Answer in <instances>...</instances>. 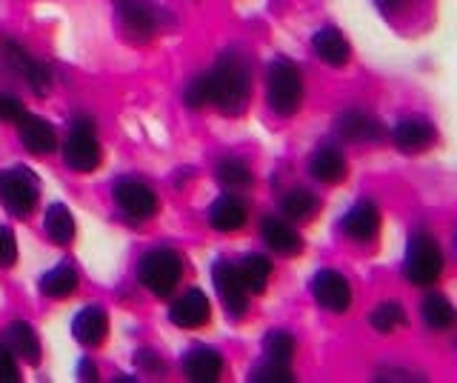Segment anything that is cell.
Returning a JSON list of instances; mask_svg holds the SVG:
<instances>
[{
	"mask_svg": "<svg viewBox=\"0 0 457 383\" xmlns=\"http://www.w3.org/2000/svg\"><path fill=\"white\" fill-rule=\"evenodd\" d=\"M169 318L175 326H180V329H197V326L209 323V318H212L209 297L200 289H189L180 297V301L171 304Z\"/></svg>",
	"mask_w": 457,
	"mask_h": 383,
	"instance_id": "cell-11",
	"label": "cell"
},
{
	"mask_svg": "<svg viewBox=\"0 0 457 383\" xmlns=\"http://www.w3.org/2000/svg\"><path fill=\"white\" fill-rule=\"evenodd\" d=\"M292 369L275 363V361H261L249 369V383H292Z\"/></svg>",
	"mask_w": 457,
	"mask_h": 383,
	"instance_id": "cell-32",
	"label": "cell"
},
{
	"mask_svg": "<svg viewBox=\"0 0 457 383\" xmlns=\"http://www.w3.org/2000/svg\"><path fill=\"white\" fill-rule=\"evenodd\" d=\"M403 275L414 287H432L443 275V252L435 244V237L426 232H414L406 246V261H403Z\"/></svg>",
	"mask_w": 457,
	"mask_h": 383,
	"instance_id": "cell-3",
	"label": "cell"
},
{
	"mask_svg": "<svg viewBox=\"0 0 457 383\" xmlns=\"http://www.w3.org/2000/svg\"><path fill=\"white\" fill-rule=\"evenodd\" d=\"M100 144H97V135H95V121L92 118H75L71 123V132L63 144V161L69 169L75 172H95L100 166Z\"/></svg>",
	"mask_w": 457,
	"mask_h": 383,
	"instance_id": "cell-6",
	"label": "cell"
},
{
	"mask_svg": "<svg viewBox=\"0 0 457 383\" xmlns=\"http://www.w3.org/2000/svg\"><path fill=\"white\" fill-rule=\"evenodd\" d=\"M312 46H314V54L326 63V66H346L349 58H352V46L349 40L343 37V32H337L335 26H323V29L314 32L312 37Z\"/></svg>",
	"mask_w": 457,
	"mask_h": 383,
	"instance_id": "cell-13",
	"label": "cell"
},
{
	"mask_svg": "<svg viewBox=\"0 0 457 383\" xmlns=\"http://www.w3.org/2000/svg\"><path fill=\"white\" fill-rule=\"evenodd\" d=\"M392 137H395V144H397L400 152L418 154L435 140V129H432V123H428L426 118H403L395 126Z\"/></svg>",
	"mask_w": 457,
	"mask_h": 383,
	"instance_id": "cell-15",
	"label": "cell"
},
{
	"mask_svg": "<svg viewBox=\"0 0 457 383\" xmlns=\"http://www.w3.org/2000/svg\"><path fill=\"white\" fill-rule=\"evenodd\" d=\"M266 101L271 112L280 118H292L300 109V104H303V78H300V69L292 61L286 58L271 61L266 78Z\"/></svg>",
	"mask_w": 457,
	"mask_h": 383,
	"instance_id": "cell-2",
	"label": "cell"
},
{
	"mask_svg": "<svg viewBox=\"0 0 457 383\" xmlns=\"http://www.w3.org/2000/svg\"><path fill=\"white\" fill-rule=\"evenodd\" d=\"M78 289V272L69 263L54 266L52 272L40 278V292L46 297H69Z\"/></svg>",
	"mask_w": 457,
	"mask_h": 383,
	"instance_id": "cell-26",
	"label": "cell"
},
{
	"mask_svg": "<svg viewBox=\"0 0 457 383\" xmlns=\"http://www.w3.org/2000/svg\"><path fill=\"white\" fill-rule=\"evenodd\" d=\"M218 180L226 189H246V187H252V172L243 161L228 158V161L218 163Z\"/></svg>",
	"mask_w": 457,
	"mask_h": 383,
	"instance_id": "cell-30",
	"label": "cell"
},
{
	"mask_svg": "<svg viewBox=\"0 0 457 383\" xmlns=\"http://www.w3.org/2000/svg\"><path fill=\"white\" fill-rule=\"evenodd\" d=\"M18 129H21L23 146L32 154H52L57 149V135L43 118L26 115V112H23V115L18 118Z\"/></svg>",
	"mask_w": 457,
	"mask_h": 383,
	"instance_id": "cell-14",
	"label": "cell"
},
{
	"mask_svg": "<svg viewBox=\"0 0 457 383\" xmlns=\"http://www.w3.org/2000/svg\"><path fill=\"white\" fill-rule=\"evenodd\" d=\"M237 275H240L243 289L249 295H261L269 283V275H271V261L266 254H246L237 266Z\"/></svg>",
	"mask_w": 457,
	"mask_h": 383,
	"instance_id": "cell-24",
	"label": "cell"
},
{
	"mask_svg": "<svg viewBox=\"0 0 457 383\" xmlns=\"http://www.w3.org/2000/svg\"><path fill=\"white\" fill-rule=\"evenodd\" d=\"M261 235L266 240V246L275 249L278 254H297L300 249H303V240H300V235L280 218H266L261 223Z\"/></svg>",
	"mask_w": 457,
	"mask_h": 383,
	"instance_id": "cell-20",
	"label": "cell"
},
{
	"mask_svg": "<svg viewBox=\"0 0 457 383\" xmlns=\"http://www.w3.org/2000/svg\"><path fill=\"white\" fill-rule=\"evenodd\" d=\"M209 223L218 232H237L246 223V204L235 195H223L220 201H214L209 209Z\"/></svg>",
	"mask_w": 457,
	"mask_h": 383,
	"instance_id": "cell-19",
	"label": "cell"
},
{
	"mask_svg": "<svg viewBox=\"0 0 457 383\" xmlns=\"http://www.w3.org/2000/svg\"><path fill=\"white\" fill-rule=\"evenodd\" d=\"M71 335L80 346L95 349L106 340L109 335V318L100 306H86L83 312H78L75 321H71Z\"/></svg>",
	"mask_w": 457,
	"mask_h": 383,
	"instance_id": "cell-12",
	"label": "cell"
},
{
	"mask_svg": "<svg viewBox=\"0 0 457 383\" xmlns=\"http://www.w3.org/2000/svg\"><path fill=\"white\" fill-rule=\"evenodd\" d=\"M18 363L6 344H0V383H18Z\"/></svg>",
	"mask_w": 457,
	"mask_h": 383,
	"instance_id": "cell-35",
	"label": "cell"
},
{
	"mask_svg": "<svg viewBox=\"0 0 457 383\" xmlns=\"http://www.w3.org/2000/svg\"><path fill=\"white\" fill-rule=\"evenodd\" d=\"M78 378H80V380H95V378H97V369H95V363H92L89 358H83V361H80V366H78Z\"/></svg>",
	"mask_w": 457,
	"mask_h": 383,
	"instance_id": "cell-38",
	"label": "cell"
},
{
	"mask_svg": "<svg viewBox=\"0 0 457 383\" xmlns=\"http://www.w3.org/2000/svg\"><path fill=\"white\" fill-rule=\"evenodd\" d=\"M312 295H314V301H318V306L332 312V315H343V312H349L352 306L349 280L340 272H335V269H320V272L312 278Z\"/></svg>",
	"mask_w": 457,
	"mask_h": 383,
	"instance_id": "cell-7",
	"label": "cell"
},
{
	"mask_svg": "<svg viewBox=\"0 0 457 383\" xmlns=\"http://www.w3.org/2000/svg\"><path fill=\"white\" fill-rule=\"evenodd\" d=\"M212 280H214V289H218L220 301L226 306V315L228 318H243V315H246L249 292L243 289L237 266H232L228 261H218V263H214V269H212Z\"/></svg>",
	"mask_w": 457,
	"mask_h": 383,
	"instance_id": "cell-8",
	"label": "cell"
},
{
	"mask_svg": "<svg viewBox=\"0 0 457 383\" xmlns=\"http://www.w3.org/2000/svg\"><path fill=\"white\" fill-rule=\"evenodd\" d=\"M397 4H400V0H378V6H380L383 12H392Z\"/></svg>",
	"mask_w": 457,
	"mask_h": 383,
	"instance_id": "cell-39",
	"label": "cell"
},
{
	"mask_svg": "<svg viewBox=\"0 0 457 383\" xmlns=\"http://www.w3.org/2000/svg\"><path fill=\"white\" fill-rule=\"evenodd\" d=\"M120 6V18L123 26L129 32H135L140 37H149L157 29V18H154V9L143 0H118Z\"/></svg>",
	"mask_w": 457,
	"mask_h": 383,
	"instance_id": "cell-23",
	"label": "cell"
},
{
	"mask_svg": "<svg viewBox=\"0 0 457 383\" xmlns=\"http://www.w3.org/2000/svg\"><path fill=\"white\" fill-rule=\"evenodd\" d=\"M212 80V104L223 115L237 118L246 112L252 101V66L240 52H223L220 61L209 72Z\"/></svg>",
	"mask_w": 457,
	"mask_h": 383,
	"instance_id": "cell-1",
	"label": "cell"
},
{
	"mask_svg": "<svg viewBox=\"0 0 457 383\" xmlns=\"http://www.w3.org/2000/svg\"><path fill=\"white\" fill-rule=\"evenodd\" d=\"M420 312H423L426 326L432 332H443V329H449V326L454 323V306L449 304V297H443L437 292L426 297Z\"/></svg>",
	"mask_w": 457,
	"mask_h": 383,
	"instance_id": "cell-27",
	"label": "cell"
},
{
	"mask_svg": "<svg viewBox=\"0 0 457 383\" xmlns=\"http://www.w3.org/2000/svg\"><path fill=\"white\" fill-rule=\"evenodd\" d=\"M406 323V312H403V306L400 304H380L375 312H371V326L380 332V335H389V332H395L397 326H403Z\"/></svg>",
	"mask_w": 457,
	"mask_h": 383,
	"instance_id": "cell-31",
	"label": "cell"
},
{
	"mask_svg": "<svg viewBox=\"0 0 457 383\" xmlns=\"http://www.w3.org/2000/svg\"><path fill=\"white\" fill-rule=\"evenodd\" d=\"M43 229L52 237V244L57 246H66L75 240V218L63 204H52L43 215Z\"/></svg>",
	"mask_w": 457,
	"mask_h": 383,
	"instance_id": "cell-25",
	"label": "cell"
},
{
	"mask_svg": "<svg viewBox=\"0 0 457 383\" xmlns=\"http://www.w3.org/2000/svg\"><path fill=\"white\" fill-rule=\"evenodd\" d=\"M380 229V212L371 201H357L346 215H343V232L354 240H371Z\"/></svg>",
	"mask_w": 457,
	"mask_h": 383,
	"instance_id": "cell-16",
	"label": "cell"
},
{
	"mask_svg": "<svg viewBox=\"0 0 457 383\" xmlns=\"http://www.w3.org/2000/svg\"><path fill=\"white\" fill-rule=\"evenodd\" d=\"M23 115V104L14 95H0V121H18Z\"/></svg>",
	"mask_w": 457,
	"mask_h": 383,
	"instance_id": "cell-36",
	"label": "cell"
},
{
	"mask_svg": "<svg viewBox=\"0 0 457 383\" xmlns=\"http://www.w3.org/2000/svg\"><path fill=\"white\" fill-rule=\"evenodd\" d=\"M295 337L289 332H283V329H275V332H269L263 337V352H266V358L269 361H275V363H283V366H289L292 358H295Z\"/></svg>",
	"mask_w": 457,
	"mask_h": 383,
	"instance_id": "cell-29",
	"label": "cell"
},
{
	"mask_svg": "<svg viewBox=\"0 0 457 383\" xmlns=\"http://www.w3.org/2000/svg\"><path fill=\"white\" fill-rule=\"evenodd\" d=\"M337 132L349 140H380L386 135L383 123L378 118H371L366 112H357V109L337 118Z\"/></svg>",
	"mask_w": 457,
	"mask_h": 383,
	"instance_id": "cell-21",
	"label": "cell"
},
{
	"mask_svg": "<svg viewBox=\"0 0 457 383\" xmlns=\"http://www.w3.org/2000/svg\"><path fill=\"white\" fill-rule=\"evenodd\" d=\"M309 172L314 180L320 183H340L349 172V163L343 158V152L335 149V146H320L318 152L312 154L309 161Z\"/></svg>",
	"mask_w": 457,
	"mask_h": 383,
	"instance_id": "cell-18",
	"label": "cell"
},
{
	"mask_svg": "<svg viewBox=\"0 0 457 383\" xmlns=\"http://www.w3.org/2000/svg\"><path fill=\"white\" fill-rule=\"evenodd\" d=\"M114 201L135 221H146L157 212V195L140 180H120L114 187Z\"/></svg>",
	"mask_w": 457,
	"mask_h": 383,
	"instance_id": "cell-10",
	"label": "cell"
},
{
	"mask_svg": "<svg viewBox=\"0 0 457 383\" xmlns=\"http://www.w3.org/2000/svg\"><path fill=\"white\" fill-rule=\"evenodd\" d=\"M4 344L9 346L12 354H18V358H23L26 363H32V366L40 363V340H37L35 329L29 323H23V321L12 323L6 329Z\"/></svg>",
	"mask_w": 457,
	"mask_h": 383,
	"instance_id": "cell-22",
	"label": "cell"
},
{
	"mask_svg": "<svg viewBox=\"0 0 457 383\" xmlns=\"http://www.w3.org/2000/svg\"><path fill=\"white\" fill-rule=\"evenodd\" d=\"M18 261V240L9 226H0V266H12Z\"/></svg>",
	"mask_w": 457,
	"mask_h": 383,
	"instance_id": "cell-34",
	"label": "cell"
},
{
	"mask_svg": "<svg viewBox=\"0 0 457 383\" xmlns=\"http://www.w3.org/2000/svg\"><path fill=\"white\" fill-rule=\"evenodd\" d=\"M183 369L195 383H214L223 372V358L220 352H214L209 346H195L192 352H186Z\"/></svg>",
	"mask_w": 457,
	"mask_h": 383,
	"instance_id": "cell-17",
	"label": "cell"
},
{
	"mask_svg": "<svg viewBox=\"0 0 457 383\" xmlns=\"http://www.w3.org/2000/svg\"><path fill=\"white\" fill-rule=\"evenodd\" d=\"M183 101L189 109H204L206 104H212V80H209V75H197L189 83V89H186Z\"/></svg>",
	"mask_w": 457,
	"mask_h": 383,
	"instance_id": "cell-33",
	"label": "cell"
},
{
	"mask_svg": "<svg viewBox=\"0 0 457 383\" xmlns=\"http://www.w3.org/2000/svg\"><path fill=\"white\" fill-rule=\"evenodd\" d=\"M314 209H318V197H314L309 189H292L283 197V215L295 223L309 221L314 215Z\"/></svg>",
	"mask_w": 457,
	"mask_h": 383,
	"instance_id": "cell-28",
	"label": "cell"
},
{
	"mask_svg": "<svg viewBox=\"0 0 457 383\" xmlns=\"http://www.w3.org/2000/svg\"><path fill=\"white\" fill-rule=\"evenodd\" d=\"M4 61L9 63V69H12L14 75H21L29 83V89H32L35 95H46L49 92V87H52L49 69L43 66V63H37L23 46L6 40V44H4Z\"/></svg>",
	"mask_w": 457,
	"mask_h": 383,
	"instance_id": "cell-9",
	"label": "cell"
},
{
	"mask_svg": "<svg viewBox=\"0 0 457 383\" xmlns=\"http://www.w3.org/2000/svg\"><path fill=\"white\" fill-rule=\"evenodd\" d=\"M37 192L40 183L26 166H12L0 172V204L6 206L9 215L26 218L37 204Z\"/></svg>",
	"mask_w": 457,
	"mask_h": 383,
	"instance_id": "cell-4",
	"label": "cell"
},
{
	"mask_svg": "<svg viewBox=\"0 0 457 383\" xmlns=\"http://www.w3.org/2000/svg\"><path fill=\"white\" fill-rule=\"evenodd\" d=\"M180 272H183V261L175 249H152L140 261V283L157 297L171 295V289L180 280Z\"/></svg>",
	"mask_w": 457,
	"mask_h": 383,
	"instance_id": "cell-5",
	"label": "cell"
},
{
	"mask_svg": "<svg viewBox=\"0 0 457 383\" xmlns=\"http://www.w3.org/2000/svg\"><path fill=\"white\" fill-rule=\"evenodd\" d=\"M137 363H140L143 369H146V372H163V361H157L149 349L137 352Z\"/></svg>",
	"mask_w": 457,
	"mask_h": 383,
	"instance_id": "cell-37",
	"label": "cell"
}]
</instances>
